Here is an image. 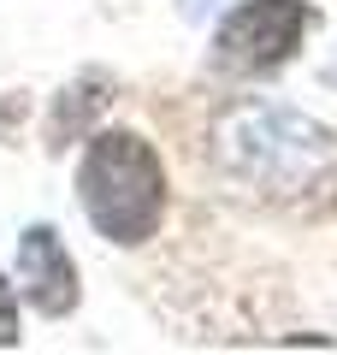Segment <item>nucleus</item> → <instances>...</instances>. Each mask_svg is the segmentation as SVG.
Masks as SVG:
<instances>
[{
    "label": "nucleus",
    "instance_id": "nucleus-2",
    "mask_svg": "<svg viewBox=\"0 0 337 355\" xmlns=\"http://www.w3.org/2000/svg\"><path fill=\"white\" fill-rule=\"evenodd\" d=\"M308 30H313V6H302V0H243L213 36V65L237 77H266L302 48Z\"/></svg>",
    "mask_w": 337,
    "mask_h": 355
},
{
    "label": "nucleus",
    "instance_id": "nucleus-5",
    "mask_svg": "<svg viewBox=\"0 0 337 355\" xmlns=\"http://www.w3.org/2000/svg\"><path fill=\"white\" fill-rule=\"evenodd\" d=\"M18 343V302H12V284L0 279V349Z\"/></svg>",
    "mask_w": 337,
    "mask_h": 355
},
{
    "label": "nucleus",
    "instance_id": "nucleus-1",
    "mask_svg": "<svg viewBox=\"0 0 337 355\" xmlns=\"http://www.w3.org/2000/svg\"><path fill=\"white\" fill-rule=\"evenodd\" d=\"M77 196L107 243H148L166 219V172L160 154L137 130H101L83 148Z\"/></svg>",
    "mask_w": 337,
    "mask_h": 355
},
{
    "label": "nucleus",
    "instance_id": "nucleus-4",
    "mask_svg": "<svg viewBox=\"0 0 337 355\" xmlns=\"http://www.w3.org/2000/svg\"><path fill=\"white\" fill-rule=\"evenodd\" d=\"M101 107H107V77H83V83H71L60 95V113H53V130H48L53 148H65V142H71V125L83 130Z\"/></svg>",
    "mask_w": 337,
    "mask_h": 355
},
{
    "label": "nucleus",
    "instance_id": "nucleus-3",
    "mask_svg": "<svg viewBox=\"0 0 337 355\" xmlns=\"http://www.w3.org/2000/svg\"><path fill=\"white\" fill-rule=\"evenodd\" d=\"M18 272H24V296L42 314H71L77 308V266L65 254L53 225H30L18 243Z\"/></svg>",
    "mask_w": 337,
    "mask_h": 355
},
{
    "label": "nucleus",
    "instance_id": "nucleus-6",
    "mask_svg": "<svg viewBox=\"0 0 337 355\" xmlns=\"http://www.w3.org/2000/svg\"><path fill=\"white\" fill-rule=\"evenodd\" d=\"M184 12H189V18H207V12H213V0H184Z\"/></svg>",
    "mask_w": 337,
    "mask_h": 355
}]
</instances>
